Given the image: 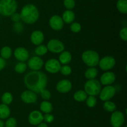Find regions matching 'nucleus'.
I'll use <instances>...</instances> for the list:
<instances>
[{
	"mask_svg": "<svg viewBox=\"0 0 127 127\" xmlns=\"http://www.w3.org/2000/svg\"><path fill=\"white\" fill-rule=\"evenodd\" d=\"M24 82L29 90L39 93L42 90L45 88L48 78L47 75L41 71L32 70L25 75Z\"/></svg>",
	"mask_w": 127,
	"mask_h": 127,
	"instance_id": "1",
	"label": "nucleus"
},
{
	"mask_svg": "<svg viewBox=\"0 0 127 127\" xmlns=\"http://www.w3.org/2000/svg\"><path fill=\"white\" fill-rule=\"evenodd\" d=\"M21 18L24 22L33 24L39 18V11L35 5L28 4L24 6L21 11Z\"/></svg>",
	"mask_w": 127,
	"mask_h": 127,
	"instance_id": "2",
	"label": "nucleus"
},
{
	"mask_svg": "<svg viewBox=\"0 0 127 127\" xmlns=\"http://www.w3.org/2000/svg\"><path fill=\"white\" fill-rule=\"evenodd\" d=\"M17 3L16 0H0V14L8 17L16 12Z\"/></svg>",
	"mask_w": 127,
	"mask_h": 127,
	"instance_id": "3",
	"label": "nucleus"
},
{
	"mask_svg": "<svg viewBox=\"0 0 127 127\" xmlns=\"http://www.w3.org/2000/svg\"><path fill=\"white\" fill-rule=\"evenodd\" d=\"M82 60L89 67H95L99 64L100 58L99 54L96 51L88 50L84 51L82 54Z\"/></svg>",
	"mask_w": 127,
	"mask_h": 127,
	"instance_id": "4",
	"label": "nucleus"
},
{
	"mask_svg": "<svg viewBox=\"0 0 127 127\" xmlns=\"http://www.w3.org/2000/svg\"><path fill=\"white\" fill-rule=\"evenodd\" d=\"M101 89V83L95 78L88 80L84 84V91L89 96L98 95Z\"/></svg>",
	"mask_w": 127,
	"mask_h": 127,
	"instance_id": "5",
	"label": "nucleus"
},
{
	"mask_svg": "<svg viewBox=\"0 0 127 127\" xmlns=\"http://www.w3.org/2000/svg\"><path fill=\"white\" fill-rule=\"evenodd\" d=\"M116 93V88L115 87L110 85H106L105 87L101 89L99 93V98L102 101L110 100L114 97Z\"/></svg>",
	"mask_w": 127,
	"mask_h": 127,
	"instance_id": "6",
	"label": "nucleus"
},
{
	"mask_svg": "<svg viewBox=\"0 0 127 127\" xmlns=\"http://www.w3.org/2000/svg\"><path fill=\"white\" fill-rule=\"evenodd\" d=\"M48 51L55 54L61 53L64 51V44L61 41L55 39H53L48 41L47 46Z\"/></svg>",
	"mask_w": 127,
	"mask_h": 127,
	"instance_id": "7",
	"label": "nucleus"
},
{
	"mask_svg": "<svg viewBox=\"0 0 127 127\" xmlns=\"http://www.w3.org/2000/svg\"><path fill=\"white\" fill-rule=\"evenodd\" d=\"M116 61L112 56H105L99 60L98 65L100 69L104 71H108L115 66Z\"/></svg>",
	"mask_w": 127,
	"mask_h": 127,
	"instance_id": "8",
	"label": "nucleus"
},
{
	"mask_svg": "<svg viewBox=\"0 0 127 127\" xmlns=\"http://www.w3.org/2000/svg\"><path fill=\"white\" fill-rule=\"evenodd\" d=\"M110 121L113 127H121L125 122V116L120 111H114L112 113Z\"/></svg>",
	"mask_w": 127,
	"mask_h": 127,
	"instance_id": "9",
	"label": "nucleus"
},
{
	"mask_svg": "<svg viewBox=\"0 0 127 127\" xmlns=\"http://www.w3.org/2000/svg\"><path fill=\"white\" fill-rule=\"evenodd\" d=\"M61 64L56 59H50L45 64V68L50 73H56L58 72L61 68Z\"/></svg>",
	"mask_w": 127,
	"mask_h": 127,
	"instance_id": "10",
	"label": "nucleus"
},
{
	"mask_svg": "<svg viewBox=\"0 0 127 127\" xmlns=\"http://www.w3.org/2000/svg\"><path fill=\"white\" fill-rule=\"evenodd\" d=\"M49 24L52 29L55 31H60L64 26V22L61 16L53 15L50 18Z\"/></svg>",
	"mask_w": 127,
	"mask_h": 127,
	"instance_id": "11",
	"label": "nucleus"
},
{
	"mask_svg": "<svg viewBox=\"0 0 127 127\" xmlns=\"http://www.w3.org/2000/svg\"><path fill=\"white\" fill-rule=\"evenodd\" d=\"M27 65L32 70H39L44 65V62L42 59L38 56H34L29 59L27 63Z\"/></svg>",
	"mask_w": 127,
	"mask_h": 127,
	"instance_id": "12",
	"label": "nucleus"
},
{
	"mask_svg": "<svg viewBox=\"0 0 127 127\" xmlns=\"http://www.w3.org/2000/svg\"><path fill=\"white\" fill-rule=\"evenodd\" d=\"M21 98L23 102L28 104L34 103L37 100V93L30 90H25L21 93Z\"/></svg>",
	"mask_w": 127,
	"mask_h": 127,
	"instance_id": "13",
	"label": "nucleus"
},
{
	"mask_svg": "<svg viewBox=\"0 0 127 127\" xmlns=\"http://www.w3.org/2000/svg\"><path fill=\"white\" fill-rule=\"evenodd\" d=\"M28 121L32 125H38L43 121V115L40 111L33 110L30 113L28 117Z\"/></svg>",
	"mask_w": 127,
	"mask_h": 127,
	"instance_id": "14",
	"label": "nucleus"
},
{
	"mask_svg": "<svg viewBox=\"0 0 127 127\" xmlns=\"http://www.w3.org/2000/svg\"><path fill=\"white\" fill-rule=\"evenodd\" d=\"M72 88V83L70 80L66 79L62 80L57 83L56 89L62 93H68Z\"/></svg>",
	"mask_w": 127,
	"mask_h": 127,
	"instance_id": "15",
	"label": "nucleus"
},
{
	"mask_svg": "<svg viewBox=\"0 0 127 127\" xmlns=\"http://www.w3.org/2000/svg\"><path fill=\"white\" fill-rule=\"evenodd\" d=\"M14 56L17 61L20 62H25L29 57V54L26 48L22 47H17L14 51Z\"/></svg>",
	"mask_w": 127,
	"mask_h": 127,
	"instance_id": "16",
	"label": "nucleus"
},
{
	"mask_svg": "<svg viewBox=\"0 0 127 127\" xmlns=\"http://www.w3.org/2000/svg\"><path fill=\"white\" fill-rule=\"evenodd\" d=\"M116 79L115 73L112 72H105L101 75L100 78V83L103 85H110L112 84Z\"/></svg>",
	"mask_w": 127,
	"mask_h": 127,
	"instance_id": "17",
	"label": "nucleus"
},
{
	"mask_svg": "<svg viewBox=\"0 0 127 127\" xmlns=\"http://www.w3.org/2000/svg\"><path fill=\"white\" fill-rule=\"evenodd\" d=\"M31 41L32 43L35 46L42 44L44 41V34L40 31L38 30L34 31L31 34Z\"/></svg>",
	"mask_w": 127,
	"mask_h": 127,
	"instance_id": "18",
	"label": "nucleus"
},
{
	"mask_svg": "<svg viewBox=\"0 0 127 127\" xmlns=\"http://www.w3.org/2000/svg\"><path fill=\"white\" fill-rule=\"evenodd\" d=\"M72 55L69 51H63L59 56V62L62 65H68L71 61Z\"/></svg>",
	"mask_w": 127,
	"mask_h": 127,
	"instance_id": "19",
	"label": "nucleus"
},
{
	"mask_svg": "<svg viewBox=\"0 0 127 127\" xmlns=\"http://www.w3.org/2000/svg\"><path fill=\"white\" fill-rule=\"evenodd\" d=\"M62 19L64 23L71 24L75 19V14L72 10H66L62 15Z\"/></svg>",
	"mask_w": 127,
	"mask_h": 127,
	"instance_id": "20",
	"label": "nucleus"
},
{
	"mask_svg": "<svg viewBox=\"0 0 127 127\" xmlns=\"http://www.w3.org/2000/svg\"><path fill=\"white\" fill-rule=\"evenodd\" d=\"M10 115H11V110L8 105L4 103L0 104V119H7L9 117Z\"/></svg>",
	"mask_w": 127,
	"mask_h": 127,
	"instance_id": "21",
	"label": "nucleus"
},
{
	"mask_svg": "<svg viewBox=\"0 0 127 127\" xmlns=\"http://www.w3.org/2000/svg\"><path fill=\"white\" fill-rule=\"evenodd\" d=\"M40 109L41 112L44 113H50L53 111V106L48 100H44L41 102L40 105Z\"/></svg>",
	"mask_w": 127,
	"mask_h": 127,
	"instance_id": "22",
	"label": "nucleus"
},
{
	"mask_svg": "<svg viewBox=\"0 0 127 127\" xmlns=\"http://www.w3.org/2000/svg\"><path fill=\"white\" fill-rule=\"evenodd\" d=\"M98 75V70L95 67H89L86 70L84 76L88 80L94 79Z\"/></svg>",
	"mask_w": 127,
	"mask_h": 127,
	"instance_id": "23",
	"label": "nucleus"
},
{
	"mask_svg": "<svg viewBox=\"0 0 127 127\" xmlns=\"http://www.w3.org/2000/svg\"><path fill=\"white\" fill-rule=\"evenodd\" d=\"M74 99L77 102H84L86 100L87 97H88V95L86 93L84 90H79L76 91L75 93H74Z\"/></svg>",
	"mask_w": 127,
	"mask_h": 127,
	"instance_id": "24",
	"label": "nucleus"
},
{
	"mask_svg": "<svg viewBox=\"0 0 127 127\" xmlns=\"http://www.w3.org/2000/svg\"><path fill=\"white\" fill-rule=\"evenodd\" d=\"M1 57L4 59H8L11 57L12 54V51L11 47L8 46H4L2 47L0 51Z\"/></svg>",
	"mask_w": 127,
	"mask_h": 127,
	"instance_id": "25",
	"label": "nucleus"
},
{
	"mask_svg": "<svg viewBox=\"0 0 127 127\" xmlns=\"http://www.w3.org/2000/svg\"><path fill=\"white\" fill-rule=\"evenodd\" d=\"M117 8L122 14L127 13V0H118Z\"/></svg>",
	"mask_w": 127,
	"mask_h": 127,
	"instance_id": "26",
	"label": "nucleus"
},
{
	"mask_svg": "<svg viewBox=\"0 0 127 127\" xmlns=\"http://www.w3.org/2000/svg\"><path fill=\"white\" fill-rule=\"evenodd\" d=\"M12 100H13V96H12V93L10 92H4L1 96V101L4 104L9 105L12 103Z\"/></svg>",
	"mask_w": 127,
	"mask_h": 127,
	"instance_id": "27",
	"label": "nucleus"
},
{
	"mask_svg": "<svg viewBox=\"0 0 127 127\" xmlns=\"http://www.w3.org/2000/svg\"><path fill=\"white\" fill-rule=\"evenodd\" d=\"M103 108L105 111L108 112H114L116 110L117 106L114 102L110 100L105 101L103 104Z\"/></svg>",
	"mask_w": 127,
	"mask_h": 127,
	"instance_id": "28",
	"label": "nucleus"
},
{
	"mask_svg": "<svg viewBox=\"0 0 127 127\" xmlns=\"http://www.w3.org/2000/svg\"><path fill=\"white\" fill-rule=\"evenodd\" d=\"M47 52H48V49H47V46L43 44L37 46V47L35 49V53L38 56H44L47 53Z\"/></svg>",
	"mask_w": 127,
	"mask_h": 127,
	"instance_id": "29",
	"label": "nucleus"
},
{
	"mask_svg": "<svg viewBox=\"0 0 127 127\" xmlns=\"http://www.w3.org/2000/svg\"><path fill=\"white\" fill-rule=\"evenodd\" d=\"M27 68V64L24 62H19L14 67L15 71L18 73H24L26 70Z\"/></svg>",
	"mask_w": 127,
	"mask_h": 127,
	"instance_id": "30",
	"label": "nucleus"
},
{
	"mask_svg": "<svg viewBox=\"0 0 127 127\" xmlns=\"http://www.w3.org/2000/svg\"><path fill=\"white\" fill-rule=\"evenodd\" d=\"M86 105L88 106L89 108H93V107H95L97 104V98H95V96H89L88 97H87L86 100Z\"/></svg>",
	"mask_w": 127,
	"mask_h": 127,
	"instance_id": "31",
	"label": "nucleus"
},
{
	"mask_svg": "<svg viewBox=\"0 0 127 127\" xmlns=\"http://www.w3.org/2000/svg\"><path fill=\"white\" fill-rule=\"evenodd\" d=\"M60 72H61L62 75L65 76L69 75L72 72V68L68 65H63V66H61Z\"/></svg>",
	"mask_w": 127,
	"mask_h": 127,
	"instance_id": "32",
	"label": "nucleus"
},
{
	"mask_svg": "<svg viewBox=\"0 0 127 127\" xmlns=\"http://www.w3.org/2000/svg\"><path fill=\"white\" fill-rule=\"evenodd\" d=\"M17 120L14 117H10L7 118L6 123H4V127H16Z\"/></svg>",
	"mask_w": 127,
	"mask_h": 127,
	"instance_id": "33",
	"label": "nucleus"
},
{
	"mask_svg": "<svg viewBox=\"0 0 127 127\" xmlns=\"http://www.w3.org/2000/svg\"><path fill=\"white\" fill-rule=\"evenodd\" d=\"M63 4L67 9L72 10L75 7V1L74 0H64Z\"/></svg>",
	"mask_w": 127,
	"mask_h": 127,
	"instance_id": "34",
	"label": "nucleus"
},
{
	"mask_svg": "<svg viewBox=\"0 0 127 127\" xmlns=\"http://www.w3.org/2000/svg\"><path fill=\"white\" fill-rule=\"evenodd\" d=\"M70 29L72 32L78 33L81 30V25L78 22H72L70 25Z\"/></svg>",
	"mask_w": 127,
	"mask_h": 127,
	"instance_id": "35",
	"label": "nucleus"
},
{
	"mask_svg": "<svg viewBox=\"0 0 127 127\" xmlns=\"http://www.w3.org/2000/svg\"><path fill=\"white\" fill-rule=\"evenodd\" d=\"M40 94L41 97L43 98L44 100H49L51 98V93L49 90H48L44 89L42 90L40 92Z\"/></svg>",
	"mask_w": 127,
	"mask_h": 127,
	"instance_id": "36",
	"label": "nucleus"
},
{
	"mask_svg": "<svg viewBox=\"0 0 127 127\" xmlns=\"http://www.w3.org/2000/svg\"><path fill=\"white\" fill-rule=\"evenodd\" d=\"M43 120L46 123H51L54 120V116L50 113H45L43 115Z\"/></svg>",
	"mask_w": 127,
	"mask_h": 127,
	"instance_id": "37",
	"label": "nucleus"
},
{
	"mask_svg": "<svg viewBox=\"0 0 127 127\" xmlns=\"http://www.w3.org/2000/svg\"><path fill=\"white\" fill-rule=\"evenodd\" d=\"M119 35H120V37L123 41H127V27H124L120 30V33H119Z\"/></svg>",
	"mask_w": 127,
	"mask_h": 127,
	"instance_id": "38",
	"label": "nucleus"
},
{
	"mask_svg": "<svg viewBox=\"0 0 127 127\" xmlns=\"http://www.w3.org/2000/svg\"><path fill=\"white\" fill-rule=\"evenodd\" d=\"M11 19L12 21H14V22H19V21L21 20L20 13L14 12V13L12 14L11 16Z\"/></svg>",
	"mask_w": 127,
	"mask_h": 127,
	"instance_id": "39",
	"label": "nucleus"
},
{
	"mask_svg": "<svg viewBox=\"0 0 127 127\" xmlns=\"http://www.w3.org/2000/svg\"><path fill=\"white\" fill-rule=\"evenodd\" d=\"M6 66V61L4 59L0 57V71L2 70Z\"/></svg>",
	"mask_w": 127,
	"mask_h": 127,
	"instance_id": "40",
	"label": "nucleus"
},
{
	"mask_svg": "<svg viewBox=\"0 0 127 127\" xmlns=\"http://www.w3.org/2000/svg\"><path fill=\"white\" fill-rule=\"evenodd\" d=\"M37 127H48V125L45 122H42L37 125Z\"/></svg>",
	"mask_w": 127,
	"mask_h": 127,
	"instance_id": "41",
	"label": "nucleus"
},
{
	"mask_svg": "<svg viewBox=\"0 0 127 127\" xmlns=\"http://www.w3.org/2000/svg\"><path fill=\"white\" fill-rule=\"evenodd\" d=\"M0 127H4V122L0 119Z\"/></svg>",
	"mask_w": 127,
	"mask_h": 127,
	"instance_id": "42",
	"label": "nucleus"
}]
</instances>
